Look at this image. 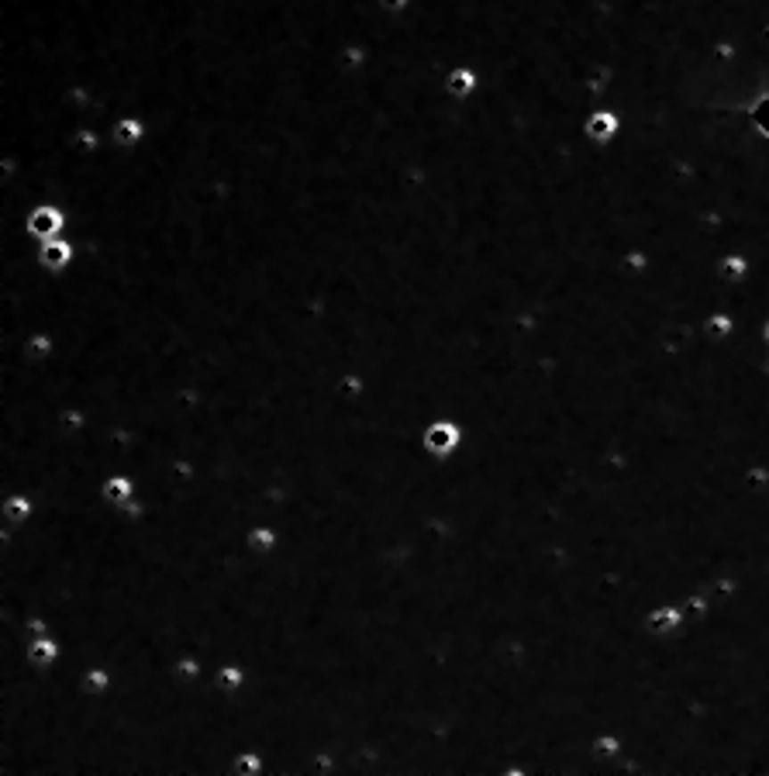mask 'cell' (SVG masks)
Instances as JSON below:
<instances>
[{"label":"cell","instance_id":"12","mask_svg":"<svg viewBox=\"0 0 769 776\" xmlns=\"http://www.w3.org/2000/svg\"><path fill=\"white\" fill-rule=\"evenodd\" d=\"M232 773H239V776L266 773V755L259 749H241L239 755L232 759Z\"/></svg>","mask_w":769,"mask_h":776},{"label":"cell","instance_id":"11","mask_svg":"<svg viewBox=\"0 0 769 776\" xmlns=\"http://www.w3.org/2000/svg\"><path fill=\"white\" fill-rule=\"evenodd\" d=\"M135 493H138V483H135V476H128V473H110V476H104V483H101V497H104L107 508H121L125 500H132Z\"/></svg>","mask_w":769,"mask_h":776},{"label":"cell","instance_id":"17","mask_svg":"<svg viewBox=\"0 0 769 776\" xmlns=\"http://www.w3.org/2000/svg\"><path fill=\"white\" fill-rule=\"evenodd\" d=\"M683 615H687V621L708 618V597H704V594H690L687 600H683Z\"/></svg>","mask_w":769,"mask_h":776},{"label":"cell","instance_id":"4","mask_svg":"<svg viewBox=\"0 0 769 776\" xmlns=\"http://www.w3.org/2000/svg\"><path fill=\"white\" fill-rule=\"evenodd\" d=\"M683 604H663V607H649V615L642 621V628H645V635H659V639H669V635H676L680 628H683Z\"/></svg>","mask_w":769,"mask_h":776},{"label":"cell","instance_id":"16","mask_svg":"<svg viewBox=\"0 0 769 776\" xmlns=\"http://www.w3.org/2000/svg\"><path fill=\"white\" fill-rule=\"evenodd\" d=\"M745 269H749V262L742 256H724L721 259V277L724 280H742Z\"/></svg>","mask_w":769,"mask_h":776},{"label":"cell","instance_id":"14","mask_svg":"<svg viewBox=\"0 0 769 776\" xmlns=\"http://www.w3.org/2000/svg\"><path fill=\"white\" fill-rule=\"evenodd\" d=\"M749 118H752L756 131H759L763 138H769V94H763L759 101L749 107Z\"/></svg>","mask_w":769,"mask_h":776},{"label":"cell","instance_id":"7","mask_svg":"<svg viewBox=\"0 0 769 776\" xmlns=\"http://www.w3.org/2000/svg\"><path fill=\"white\" fill-rule=\"evenodd\" d=\"M446 94H449L452 101H462L466 103V97H473L477 94V87H479V77H477V70L473 66H452L449 73H446Z\"/></svg>","mask_w":769,"mask_h":776},{"label":"cell","instance_id":"15","mask_svg":"<svg viewBox=\"0 0 769 776\" xmlns=\"http://www.w3.org/2000/svg\"><path fill=\"white\" fill-rule=\"evenodd\" d=\"M73 145H77L83 155H97L101 153V135L94 128H77L73 131Z\"/></svg>","mask_w":769,"mask_h":776},{"label":"cell","instance_id":"3","mask_svg":"<svg viewBox=\"0 0 769 776\" xmlns=\"http://www.w3.org/2000/svg\"><path fill=\"white\" fill-rule=\"evenodd\" d=\"M73 259H77V242L66 238V235H55L49 242H38L35 266H38L42 273H49V277H59V273H66V269L73 266Z\"/></svg>","mask_w":769,"mask_h":776},{"label":"cell","instance_id":"2","mask_svg":"<svg viewBox=\"0 0 769 776\" xmlns=\"http://www.w3.org/2000/svg\"><path fill=\"white\" fill-rule=\"evenodd\" d=\"M70 228V218H66V211L53 201H45V204H35L28 211L25 218V232L31 238H38V242H49L55 235H66Z\"/></svg>","mask_w":769,"mask_h":776},{"label":"cell","instance_id":"20","mask_svg":"<svg viewBox=\"0 0 769 776\" xmlns=\"http://www.w3.org/2000/svg\"><path fill=\"white\" fill-rule=\"evenodd\" d=\"M407 4H411V0H380V7H383L387 14H400V11H407Z\"/></svg>","mask_w":769,"mask_h":776},{"label":"cell","instance_id":"21","mask_svg":"<svg viewBox=\"0 0 769 776\" xmlns=\"http://www.w3.org/2000/svg\"><path fill=\"white\" fill-rule=\"evenodd\" d=\"M766 342H769V321H766Z\"/></svg>","mask_w":769,"mask_h":776},{"label":"cell","instance_id":"5","mask_svg":"<svg viewBox=\"0 0 769 776\" xmlns=\"http://www.w3.org/2000/svg\"><path fill=\"white\" fill-rule=\"evenodd\" d=\"M62 659V642L55 635H38L25 646V666L31 670H49Z\"/></svg>","mask_w":769,"mask_h":776},{"label":"cell","instance_id":"8","mask_svg":"<svg viewBox=\"0 0 769 776\" xmlns=\"http://www.w3.org/2000/svg\"><path fill=\"white\" fill-rule=\"evenodd\" d=\"M38 511V500L31 493H4L0 500V515L7 524H28Z\"/></svg>","mask_w":769,"mask_h":776},{"label":"cell","instance_id":"10","mask_svg":"<svg viewBox=\"0 0 769 776\" xmlns=\"http://www.w3.org/2000/svg\"><path fill=\"white\" fill-rule=\"evenodd\" d=\"M142 138H145V121L138 114H121L110 125V142L118 149H135V145H142Z\"/></svg>","mask_w":769,"mask_h":776},{"label":"cell","instance_id":"13","mask_svg":"<svg viewBox=\"0 0 769 776\" xmlns=\"http://www.w3.org/2000/svg\"><path fill=\"white\" fill-rule=\"evenodd\" d=\"M621 752H625V742H621L618 735H597V739H593V746H590V755H593L597 763L614 759V755H621Z\"/></svg>","mask_w":769,"mask_h":776},{"label":"cell","instance_id":"19","mask_svg":"<svg viewBox=\"0 0 769 776\" xmlns=\"http://www.w3.org/2000/svg\"><path fill=\"white\" fill-rule=\"evenodd\" d=\"M363 62H366V49H363V45H345V49H342V66L348 70V73H352V70H359Z\"/></svg>","mask_w":769,"mask_h":776},{"label":"cell","instance_id":"18","mask_svg":"<svg viewBox=\"0 0 769 776\" xmlns=\"http://www.w3.org/2000/svg\"><path fill=\"white\" fill-rule=\"evenodd\" d=\"M732 328H735V321L728 318V314H715V318H708V332L715 338H728L732 335Z\"/></svg>","mask_w":769,"mask_h":776},{"label":"cell","instance_id":"6","mask_svg":"<svg viewBox=\"0 0 769 776\" xmlns=\"http://www.w3.org/2000/svg\"><path fill=\"white\" fill-rule=\"evenodd\" d=\"M283 542V535H280V528L276 524H269V521H259V524H252L249 532H245V549H249V556H273L276 549Z\"/></svg>","mask_w":769,"mask_h":776},{"label":"cell","instance_id":"1","mask_svg":"<svg viewBox=\"0 0 769 776\" xmlns=\"http://www.w3.org/2000/svg\"><path fill=\"white\" fill-rule=\"evenodd\" d=\"M462 439H466V435H462V425H459V421H452V417H435L425 428V435H421V449L428 452V459L449 463V459L459 456Z\"/></svg>","mask_w":769,"mask_h":776},{"label":"cell","instance_id":"9","mask_svg":"<svg viewBox=\"0 0 769 776\" xmlns=\"http://www.w3.org/2000/svg\"><path fill=\"white\" fill-rule=\"evenodd\" d=\"M618 131H621V118L614 111H593L584 125V135L593 145H608Z\"/></svg>","mask_w":769,"mask_h":776}]
</instances>
